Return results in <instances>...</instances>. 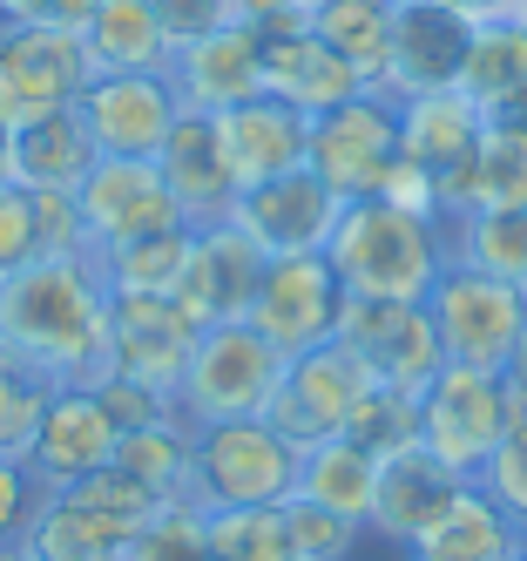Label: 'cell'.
I'll return each instance as SVG.
<instances>
[{
    "label": "cell",
    "mask_w": 527,
    "mask_h": 561,
    "mask_svg": "<svg viewBox=\"0 0 527 561\" xmlns=\"http://www.w3.org/2000/svg\"><path fill=\"white\" fill-rule=\"evenodd\" d=\"M108 285L89 257H34L0 277V352L55 386L108 379Z\"/></svg>",
    "instance_id": "6da1fadb"
},
{
    "label": "cell",
    "mask_w": 527,
    "mask_h": 561,
    "mask_svg": "<svg viewBox=\"0 0 527 561\" xmlns=\"http://www.w3.org/2000/svg\"><path fill=\"white\" fill-rule=\"evenodd\" d=\"M324 264L339 271L345 298H405L420 305L446 264V217L405 210L392 196H358L324 237Z\"/></svg>",
    "instance_id": "7a4b0ae2"
},
{
    "label": "cell",
    "mask_w": 527,
    "mask_h": 561,
    "mask_svg": "<svg viewBox=\"0 0 527 561\" xmlns=\"http://www.w3.org/2000/svg\"><path fill=\"white\" fill-rule=\"evenodd\" d=\"M298 488V447L271 420H224L196 426V460H190V507L224 514V507H277Z\"/></svg>",
    "instance_id": "3957f363"
},
{
    "label": "cell",
    "mask_w": 527,
    "mask_h": 561,
    "mask_svg": "<svg viewBox=\"0 0 527 561\" xmlns=\"http://www.w3.org/2000/svg\"><path fill=\"white\" fill-rule=\"evenodd\" d=\"M514 420H520V407H514L507 379L486 366H454L446 358L420 392V447L467 480H480V467L494 460V447L514 433Z\"/></svg>",
    "instance_id": "277c9868"
},
{
    "label": "cell",
    "mask_w": 527,
    "mask_h": 561,
    "mask_svg": "<svg viewBox=\"0 0 527 561\" xmlns=\"http://www.w3.org/2000/svg\"><path fill=\"white\" fill-rule=\"evenodd\" d=\"M426 318H433L439 352L454 358V366L501 373L514 339L527 332V291L494 277V271H473L460 257H446L439 277L426 285Z\"/></svg>",
    "instance_id": "5b68a950"
},
{
    "label": "cell",
    "mask_w": 527,
    "mask_h": 561,
    "mask_svg": "<svg viewBox=\"0 0 527 561\" xmlns=\"http://www.w3.org/2000/svg\"><path fill=\"white\" fill-rule=\"evenodd\" d=\"M277 373H284V358L243 325V318L237 325H203L190 366H183V386H176V413L190 426L264 420L271 392H277Z\"/></svg>",
    "instance_id": "8992f818"
},
{
    "label": "cell",
    "mask_w": 527,
    "mask_h": 561,
    "mask_svg": "<svg viewBox=\"0 0 527 561\" xmlns=\"http://www.w3.org/2000/svg\"><path fill=\"white\" fill-rule=\"evenodd\" d=\"M339 318H345V285L339 271L324 264V251H284V257H264V277L251 291V325L277 358H298V352H318L339 339Z\"/></svg>",
    "instance_id": "52a82bcc"
},
{
    "label": "cell",
    "mask_w": 527,
    "mask_h": 561,
    "mask_svg": "<svg viewBox=\"0 0 527 561\" xmlns=\"http://www.w3.org/2000/svg\"><path fill=\"white\" fill-rule=\"evenodd\" d=\"M305 170H318L345 204H358V196H386V183L399 176V95L365 89L345 108L311 115Z\"/></svg>",
    "instance_id": "ba28073f"
},
{
    "label": "cell",
    "mask_w": 527,
    "mask_h": 561,
    "mask_svg": "<svg viewBox=\"0 0 527 561\" xmlns=\"http://www.w3.org/2000/svg\"><path fill=\"white\" fill-rule=\"evenodd\" d=\"M95 82L75 27H0V129H27L75 108Z\"/></svg>",
    "instance_id": "9c48e42d"
},
{
    "label": "cell",
    "mask_w": 527,
    "mask_h": 561,
    "mask_svg": "<svg viewBox=\"0 0 527 561\" xmlns=\"http://www.w3.org/2000/svg\"><path fill=\"white\" fill-rule=\"evenodd\" d=\"M81 210V237H89V257L122 251L136 237H162V230H190L170 183H162L156 163H136V156H102V163L81 176L75 190Z\"/></svg>",
    "instance_id": "30bf717a"
},
{
    "label": "cell",
    "mask_w": 527,
    "mask_h": 561,
    "mask_svg": "<svg viewBox=\"0 0 527 561\" xmlns=\"http://www.w3.org/2000/svg\"><path fill=\"white\" fill-rule=\"evenodd\" d=\"M339 345L365 366L373 386H399V392H426V379L446 366L439 332L426 318V298L420 305H405V298H345Z\"/></svg>",
    "instance_id": "8fae6325"
},
{
    "label": "cell",
    "mask_w": 527,
    "mask_h": 561,
    "mask_svg": "<svg viewBox=\"0 0 527 561\" xmlns=\"http://www.w3.org/2000/svg\"><path fill=\"white\" fill-rule=\"evenodd\" d=\"M365 386H373V379H365V366L332 339V345H318V352L284 358L264 420L305 454V447H318V439H339L345 433V420H352V407H358Z\"/></svg>",
    "instance_id": "7c38bea8"
},
{
    "label": "cell",
    "mask_w": 527,
    "mask_h": 561,
    "mask_svg": "<svg viewBox=\"0 0 527 561\" xmlns=\"http://www.w3.org/2000/svg\"><path fill=\"white\" fill-rule=\"evenodd\" d=\"M81 129H89L95 156H136V163H156V149L170 142V129L183 123V95L162 75H95L75 102Z\"/></svg>",
    "instance_id": "4fadbf2b"
},
{
    "label": "cell",
    "mask_w": 527,
    "mask_h": 561,
    "mask_svg": "<svg viewBox=\"0 0 527 561\" xmlns=\"http://www.w3.org/2000/svg\"><path fill=\"white\" fill-rule=\"evenodd\" d=\"M108 379H136L162 399H176L183 386V366L196 352V318L176 305V298H108Z\"/></svg>",
    "instance_id": "5bb4252c"
},
{
    "label": "cell",
    "mask_w": 527,
    "mask_h": 561,
    "mask_svg": "<svg viewBox=\"0 0 527 561\" xmlns=\"http://www.w3.org/2000/svg\"><path fill=\"white\" fill-rule=\"evenodd\" d=\"M339 210H345V196L324 183L318 170H291V176H271V183L237 190L230 224L251 237L264 257H284V251H324Z\"/></svg>",
    "instance_id": "9a60e30c"
},
{
    "label": "cell",
    "mask_w": 527,
    "mask_h": 561,
    "mask_svg": "<svg viewBox=\"0 0 527 561\" xmlns=\"http://www.w3.org/2000/svg\"><path fill=\"white\" fill-rule=\"evenodd\" d=\"M264 277V251L243 237L230 217L190 230V257L176 277V305L196 318V325H237L251 311V291Z\"/></svg>",
    "instance_id": "2e32d148"
},
{
    "label": "cell",
    "mask_w": 527,
    "mask_h": 561,
    "mask_svg": "<svg viewBox=\"0 0 527 561\" xmlns=\"http://www.w3.org/2000/svg\"><path fill=\"white\" fill-rule=\"evenodd\" d=\"M467 48H473V21H460L454 8H439V0H399L392 61H386V95L413 102V95L460 89Z\"/></svg>",
    "instance_id": "e0dca14e"
},
{
    "label": "cell",
    "mask_w": 527,
    "mask_h": 561,
    "mask_svg": "<svg viewBox=\"0 0 527 561\" xmlns=\"http://www.w3.org/2000/svg\"><path fill=\"white\" fill-rule=\"evenodd\" d=\"M115 439H122V426L108 420L95 386H55L48 413H41V433L27 447V467L41 473V488L61 494V488H75V480H89L115 460Z\"/></svg>",
    "instance_id": "ac0fdd59"
},
{
    "label": "cell",
    "mask_w": 527,
    "mask_h": 561,
    "mask_svg": "<svg viewBox=\"0 0 527 561\" xmlns=\"http://www.w3.org/2000/svg\"><path fill=\"white\" fill-rule=\"evenodd\" d=\"M170 82L183 95V108L196 115H224L237 102L264 95V34H251L243 21H224L203 42H183L170 55Z\"/></svg>",
    "instance_id": "d6986e66"
},
{
    "label": "cell",
    "mask_w": 527,
    "mask_h": 561,
    "mask_svg": "<svg viewBox=\"0 0 527 561\" xmlns=\"http://www.w3.org/2000/svg\"><path fill=\"white\" fill-rule=\"evenodd\" d=\"M486 136V108L467 95V89H439V95H413L399 102V163L420 170L439 196V183H454L473 149Z\"/></svg>",
    "instance_id": "ffe728a7"
},
{
    "label": "cell",
    "mask_w": 527,
    "mask_h": 561,
    "mask_svg": "<svg viewBox=\"0 0 527 561\" xmlns=\"http://www.w3.org/2000/svg\"><path fill=\"white\" fill-rule=\"evenodd\" d=\"M217 142H224V163H230L237 190H251V183L305 170L311 115H298L291 102H277V95H251V102H237V108L217 115Z\"/></svg>",
    "instance_id": "44dd1931"
},
{
    "label": "cell",
    "mask_w": 527,
    "mask_h": 561,
    "mask_svg": "<svg viewBox=\"0 0 527 561\" xmlns=\"http://www.w3.org/2000/svg\"><path fill=\"white\" fill-rule=\"evenodd\" d=\"M467 494V473H454L446 460H433L426 447H405L392 460H379V488H373V541L413 548L433 520Z\"/></svg>",
    "instance_id": "7402d4cb"
},
{
    "label": "cell",
    "mask_w": 527,
    "mask_h": 561,
    "mask_svg": "<svg viewBox=\"0 0 527 561\" xmlns=\"http://www.w3.org/2000/svg\"><path fill=\"white\" fill-rule=\"evenodd\" d=\"M156 170H162V183H170V196H176V210H183L190 230L230 217V204H237V176H230V163H224L217 115L183 108V123L170 129V142L156 149Z\"/></svg>",
    "instance_id": "603a6c76"
},
{
    "label": "cell",
    "mask_w": 527,
    "mask_h": 561,
    "mask_svg": "<svg viewBox=\"0 0 527 561\" xmlns=\"http://www.w3.org/2000/svg\"><path fill=\"white\" fill-rule=\"evenodd\" d=\"M264 95L291 102L298 115H324V108H345L352 95H365V75L324 48L311 27H298V34L264 42Z\"/></svg>",
    "instance_id": "cb8c5ba5"
},
{
    "label": "cell",
    "mask_w": 527,
    "mask_h": 561,
    "mask_svg": "<svg viewBox=\"0 0 527 561\" xmlns=\"http://www.w3.org/2000/svg\"><path fill=\"white\" fill-rule=\"evenodd\" d=\"M405 561H527V528L480 480H467V494L405 548Z\"/></svg>",
    "instance_id": "d4e9b609"
},
{
    "label": "cell",
    "mask_w": 527,
    "mask_h": 561,
    "mask_svg": "<svg viewBox=\"0 0 527 561\" xmlns=\"http://www.w3.org/2000/svg\"><path fill=\"white\" fill-rule=\"evenodd\" d=\"M81 55H89L95 75H162L176 42L162 34L149 0H102L81 27Z\"/></svg>",
    "instance_id": "484cf974"
},
{
    "label": "cell",
    "mask_w": 527,
    "mask_h": 561,
    "mask_svg": "<svg viewBox=\"0 0 527 561\" xmlns=\"http://www.w3.org/2000/svg\"><path fill=\"white\" fill-rule=\"evenodd\" d=\"M8 163H14L21 190H61V196H75L81 176H89L102 156H95L89 129H81V115L61 108V115H48V123L8 129Z\"/></svg>",
    "instance_id": "4316f807"
},
{
    "label": "cell",
    "mask_w": 527,
    "mask_h": 561,
    "mask_svg": "<svg viewBox=\"0 0 527 561\" xmlns=\"http://www.w3.org/2000/svg\"><path fill=\"white\" fill-rule=\"evenodd\" d=\"M527 204V136L486 123L473 163L439 183V217H473V210H520Z\"/></svg>",
    "instance_id": "83f0119b"
},
{
    "label": "cell",
    "mask_w": 527,
    "mask_h": 561,
    "mask_svg": "<svg viewBox=\"0 0 527 561\" xmlns=\"http://www.w3.org/2000/svg\"><path fill=\"white\" fill-rule=\"evenodd\" d=\"M373 488H379V460L345 433L298 454V488L291 494L311 501V507H332V514L358 520V528H373Z\"/></svg>",
    "instance_id": "f1b7e54d"
},
{
    "label": "cell",
    "mask_w": 527,
    "mask_h": 561,
    "mask_svg": "<svg viewBox=\"0 0 527 561\" xmlns=\"http://www.w3.org/2000/svg\"><path fill=\"white\" fill-rule=\"evenodd\" d=\"M129 528H115V520H102L89 501L75 494H48V507L34 514V528L14 554H34V561H122L129 554Z\"/></svg>",
    "instance_id": "f546056e"
},
{
    "label": "cell",
    "mask_w": 527,
    "mask_h": 561,
    "mask_svg": "<svg viewBox=\"0 0 527 561\" xmlns=\"http://www.w3.org/2000/svg\"><path fill=\"white\" fill-rule=\"evenodd\" d=\"M392 21H399V0H318L311 8V34L365 75V89H386Z\"/></svg>",
    "instance_id": "4dcf8cb0"
},
{
    "label": "cell",
    "mask_w": 527,
    "mask_h": 561,
    "mask_svg": "<svg viewBox=\"0 0 527 561\" xmlns=\"http://www.w3.org/2000/svg\"><path fill=\"white\" fill-rule=\"evenodd\" d=\"M190 460H196V426L183 413H162L156 426H136L115 439V467L129 480H142L162 507L190 501Z\"/></svg>",
    "instance_id": "1f68e13d"
},
{
    "label": "cell",
    "mask_w": 527,
    "mask_h": 561,
    "mask_svg": "<svg viewBox=\"0 0 527 561\" xmlns=\"http://www.w3.org/2000/svg\"><path fill=\"white\" fill-rule=\"evenodd\" d=\"M446 257H460L473 271H494V277H507V285L527 291V204L520 210L446 217Z\"/></svg>",
    "instance_id": "d6a6232c"
},
{
    "label": "cell",
    "mask_w": 527,
    "mask_h": 561,
    "mask_svg": "<svg viewBox=\"0 0 527 561\" xmlns=\"http://www.w3.org/2000/svg\"><path fill=\"white\" fill-rule=\"evenodd\" d=\"M183 257H190V230H162V237H136L122 251H102L89 264L102 271L108 298H176Z\"/></svg>",
    "instance_id": "836d02e7"
},
{
    "label": "cell",
    "mask_w": 527,
    "mask_h": 561,
    "mask_svg": "<svg viewBox=\"0 0 527 561\" xmlns=\"http://www.w3.org/2000/svg\"><path fill=\"white\" fill-rule=\"evenodd\" d=\"M460 89H467L486 115L527 89V34H520V21H486V27H473Z\"/></svg>",
    "instance_id": "e575fe53"
},
{
    "label": "cell",
    "mask_w": 527,
    "mask_h": 561,
    "mask_svg": "<svg viewBox=\"0 0 527 561\" xmlns=\"http://www.w3.org/2000/svg\"><path fill=\"white\" fill-rule=\"evenodd\" d=\"M345 439H358L373 460H392L405 447H420V392L365 386L358 407H352V420H345Z\"/></svg>",
    "instance_id": "d590c367"
},
{
    "label": "cell",
    "mask_w": 527,
    "mask_h": 561,
    "mask_svg": "<svg viewBox=\"0 0 527 561\" xmlns=\"http://www.w3.org/2000/svg\"><path fill=\"white\" fill-rule=\"evenodd\" d=\"M210 548H217V561H305L291 541V520H284V501L210 514Z\"/></svg>",
    "instance_id": "8d00e7d4"
},
{
    "label": "cell",
    "mask_w": 527,
    "mask_h": 561,
    "mask_svg": "<svg viewBox=\"0 0 527 561\" xmlns=\"http://www.w3.org/2000/svg\"><path fill=\"white\" fill-rule=\"evenodd\" d=\"M48 399H55V379H41V373L21 366V358L0 352V460H27Z\"/></svg>",
    "instance_id": "74e56055"
},
{
    "label": "cell",
    "mask_w": 527,
    "mask_h": 561,
    "mask_svg": "<svg viewBox=\"0 0 527 561\" xmlns=\"http://www.w3.org/2000/svg\"><path fill=\"white\" fill-rule=\"evenodd\" d=\"M122 561H217V548H210V514L190 507V501H170L129 541V554H122Z\"/></svg>",
    "instance_id": "f35d334b"
},
{
    "label": "cell",
    "mask_w": 527,
    "mask_h": 561,
    "mask_svg": "<svg viewBox=\"0 0 527 561\" xmlns=\"http://www.w3.org/2000/svg\"><path fill=\"white\" fill-rule=\"evenodd\" d=\"M61 494H75V501H89L102 520H115V528H129V535H142L149 520L162 514V501L142 488V480H129L115 460L102 467V473H89V480H75V488H61Z\"/></svg>",
    "instance_id": "ab89813d"
},
{
    "label": "cell",
    "mask_w": 527,
    "mask_h": 561,
    "mask_svg": "<svg viewBox=\"0 0 527 561\" xmlns=\"http://www.w3.org/2000/svg\"><path fill=\"white\" fill-rule=\"evenodd\" d=\"M284 520H291V541L305 561H352L365 541H373V528H358V520L332 514V507H311V501H284Z\"/></svg>",
    "instance_id": "60d3db41"
},
{
    "label": "cell",
    "mask_w": 527,
    "mask_h": 561,
    "mask_svg": "<svg viewBox=\"0 0 527 561\" xmlns=\"http://www.w3.org/2000/svg\"><path fill=\"white\" fill-rule=\"evenodd\" d=\"M55 488H41V473L27 460H0V554H14L34 528V514L48 507Z\"/></svg>",
    "instance_id": "b9f144b4"
},
{
    "label": "cell",
    "mask_w": 527,
    "mask_h": 561,
    "mask_svg": "<svg viewBox=\"0 0 527 561\" xmlns=\"http://www.w3.org/2000/svg\"><path fill=\"white\" fill-rule=\"evenodd\" d=\"M480 488L527 528V420H514V433L494 447V460L480 467Z\"/></svg>",
    "instance_id": "7bdbcfd3"
},
{
    "label": "cell",
    "mask_w": 527,
    "mask_h": 561,
    "mask_svg": "<svg viewBox=\"0 0 527 561\" xmlns=\"http://www.w3.org/2000/svg\"><path fill=\"white\" fill-rule=\"evenodd\" d=\"M41 257V224H34V190L0 183V277Z\"/></svg>",
    "instance_id": "ee69618b"
},
{
    "label": "cell",
    "mask_w": 527,
    "mask_h": 561,
    "mask_svg": "<svg viewBox=\"0 0 527 561\" xmlns=\"http://www.w3.org/2000/svg\"><path fill=\"white\" fill-rule=\"evenodd\" d=\"M34 224H41V257H89V237H81V210L61 190H34Z\"/></svg>",
    "instance_id": "f6af8a7d"
},
{
    "label": "cell",
    "mask_w": 527,
    "mask_h": 561,
    "mask_svg": "<svg viewBox=\"0 0 527 561\" xmlns=\"http://www.w3.org/2000/svg\"><path fill=\"white\" fill-rule=\"evenodd\" d=\"M95 392H102V407H108V420H115L122 433L156 426L162 413H176V399H162V392H149V386H136V379H102Z\"/></svg>",
    "instance_id": "bcb514c9"
},
{
    "label": "cell",
    "mask_w": 527,
    "mask_h": 561,
    "mask_svg": "<svg viewBox=\"0 0 527 561\" xmlns=\"http://www.w3.org/2000/svg\"><path fill=\"white\" fill-rule=\"evenodd\" d=\"M156 8V21H162V34L183 48V42H203V34H217L224 21H230V0H149Z\"/></svg>",
    "instance_id": "7dc6e473"
},
{
    "label": "cell",
    "mask_w": 527,
    "mask_h": 561,
    "mask_svg": "<svg viewBox=\"0 0 527 561\" xmlns=\"http://www.w3.org/2000/svg\"><path fill=\"white\" fill-rule=\"evenodd\" d=\"M102 0H0V27H89Z\"/></svg>",
    "instance_id": "c3c4849f"
},
{
    "label": "cell",
    "mask_w": 527,
    "mask_h": 561,
    "mask_svg": "<svg viewBox=\"0 0 527 561\" xmlns=\"http://www.w3.org/2000/svg\"><path fill=\"white\" fill-rule=\"evenodd\" d=\"M230 21H243L251 34L277 42V34H298V27H311V8H305V0H230Z\"/></svg>",
    "instance_id": "681fc988"
},
{
    "label": "cell",
    "mask_w": 527,
    "mask_h": 561,
    "mask_svg": "<svg viewBox=\"0 0 527 561\" xmlns=\"http://www.w3.org/2000/svg\"><path fill=\"white\" fill-rule=\"evenodd\" d=\"M439 8H454L460 21L486 27V21H520V14H527V0H439Z\"/></svg>",
    "instance_id": "f907efd6"
},
{
    "label": "cell",
    "mask_w": 527,
    "mask_h": 561,
    "mask_svg": "<svg viewBox=\"0 0 527 561\" xmlns=\"http://www.w3.org/2000/svg\"><path fill=\"white\" fill-rule=\"evenodd\" d=\"M501 379H507V392H514V407H520V420H527V332L514 339V352H507V366H501Z\"/></svg>",
    "instance_id": "816d5d0a"
},
{
    "label": "cell",
    "mask_w": 527,
    "mask_h": 561,
    "mask_svg": "<svg viewBox=\"0 0 527 561\" xmlns=\"http://www.w3.org/2000/svg\"><path fill=\"white\" fill-rule=\"evenodd\" d=\"M486 123H501V129H514V136H527V89H520L514 102H501L494 115H486Z\"/></svg>",
    "instance_id": "f5cc1de1"
},
{
    "label": "cell",
    "mask_w": 527,
    "mask_h": 561,
    "mask_svg": "<svg viewBox=\"0 0 527 561\" xmlns=\"http://www.w3.org/2000/svg\"><path fill=\"white\" fill-rule=\"evenodd\" d=\"M0 183H14V163H8V129H0Z\"/></svg>",
    "instance_id": "db71d44e"
},
{
    "label": "cell",
    "mask_w": 527,
    "mask_h": 561,
    "mask_svg": "<svg viewBox=\"0 0 527 561\" xmlns=\"http://www.w3.org/2000/svg\"><path fill=\"white\" fill-rule=\"evenodd\" d=\"M14 561H34V554H14Z\"/></svg>",
    "instance_id": "11a10c76"
},
{
    "label": "cell",
    "mask_w": 527,
    "mask_h": 561,
    "mask_svg": "<svg viewBox=\"0 0 527 561\" xmlns=\"http://www.w3.org/2000/svg\"><path fill=\"white\" fill-rule=\"evenodd\" d=\"M520 34H527V14H520Z\"/></svg>",
    "instance_id": "9f6ffc18"
},
{
    "label": "cell",
    "mask_w": 527,
    "mask_h": 561,
    "mask_svg": "<svg viewBox=\"0 0 527 561\" xmlns=\"http://www.w3.org/2000/svg\"><path fill=\"white\" fill-rule=\"evenodd\" d=\"M305 8H318V0H305Z\"/></svg>",
    "instance_id": "6f0895ef"
},
{
    "label": "cell",
    "mask_w": 527,
    "mask_h": 561,
    "mask_svg": "<svg viewBox=\"0 0 527 561\" xmlns=\"http://www.w3.org/2000/svg\"><path fill=\"white\" fill-rule=\"evenodd\" d=\"M0 561H14V554H0Z\"/></svg>",
    "instance_id": "680465c9"
}]
</instances>
